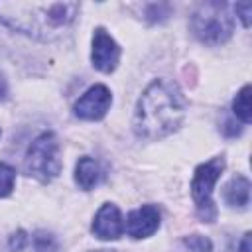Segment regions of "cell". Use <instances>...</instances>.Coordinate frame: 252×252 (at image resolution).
Masks as SVG:
<instances>
[{
  "label": "cell",
  "instance_id": "cell-5",
  "mask_svg": "<svg viewBox=\"0 0 252 252\" xmlns=\"http://www.w3.org/2000/svg\"><path fill=\"white\" fill-rule=\"evenodd\" d=\"M26 169L30 175L37 177L39 181H51L61 171L59 159V142L55 134L45 132L37 136L26 156Z\"/></svg>",
  "mask_w": 252,
  "mask_h": 252
},
{
  "label": "cell",
  "instance_id": "cell-16",
  "mask_svg": "<svg viewBox=\"0 0 252 252\" xmlns=\"http://www.w3.org/2000/svg\"><path fill=\"white\" fill-rule=\"evenodd\" d=\"M26 242H28V236H26L24 230L14 232V234L10 236V252H22L24 246H26Z\"/></svg>",
  "mask_w": 252,
  "mask_h": 252
},
{
  "label": "cell",
  "instance_id": "cell-2",
  "mask_svg": "<svg viewBox=\"0 0 252 252\" xmlns=\"http://www.w3.org/2000/svg\"><path fill=\"white\" fill-rule=\"evenodd\" d=\"M77 12V2H0V22L33 37L57 35Z\"/></svg>",
  "mask_w": 252,
  "mask_h": 252
},
{
  "label": "cell",
  "instance_id": "cell-4",
  "mask_svg": "<svg viewBox=\"0 0 252 252\" xmlns=\"http://www.w3.org/2000/svg\"><path fill=\"white\" fill-rule=\"evenodd\" d=\"M222 169H224V158H213L195 169V175L191 181V195L197 207V215L203 222H213L217 219L213 187L219 181Z\"/></svg>",
  "mask_w": 252,
  "mask_h": 252
},
{
  "label": "cell",
  "instance_id": "cell-15",
  "mask_svg": "<svg viewBox=\"0 0 252 252\" xmlns=\"http://www.w3.org/2000/svg\"><path fill=\"white\" fill-rule=\"evenodd\" d=\"M33 246L37 252H57V240L53 234L47 232H37L33 236Z\"/></svg>",
  "mask_w": 252,
  "mask_h": 252
},
{
  "label": "cell",
  "instance_id": "cell-20",
  "mask_svg": "<svg viewBox=\"0 0 252 252\" xmlns=\"http://www.w3.org/2000/svg\"><path fill=\"white\" fill-rule=\"evenodd\" d=\"M94 252H116V250H94Z\"/></svg>",
  "mask_w": 252,
  "mask_h": 252
},
{
  "label": "cell",
  "instance_id": "cell-1",
  "mask_svg": "<svg viewBox=\"0 0 252 252\" xmlns=\"http://www.w3.org/2000/svg\"><path fill=\"white\" fill-rule=\"evenodd\" d=\"M185 116V98L175 83L156 79L140 96L134 130L140 138L158 140L179 128Z\"/></svg>",
  "mask_w": 252,
  "mask_h": 252
},
{
  "label": "cell",
  "instance_id": "cell-9",
  "mask_svg": "<svg viewBox=\"0 0 252 252\" xmlns=\"http://www.w3.org/2000/svg\"><path fill=\"white\" fill-rule=\"evenodd\" d=\"M124 226H122V217L116 205L106 203L102 205L93 220V232L94 236H98L100 240H116L120 238Z\"/></svg>",
  "mask_w": 252,
  "mask_h": 252
},
{
  "label": "cell",
  "instance_id": "cell-11",
  "mask_svg": "<svg viewBox=\"0 0 252 252\" xmlns=\"http://www.w3.org/2000/svg\"><path fill=\"white\" fill-rule=\"evenodd\" d=\"M224 201L230 205V207H238V209H244L248 203H250V181L244 177V175H236L232 177L226 185H224Z\"/></svg>",
  "mask_w": 252,
  "mask_h": 252
},
{
  "label": "cell",
  "instance_id": "cell-12",
  "mask_svg": "<svg viewBox=\"0 0 252 252\" xmlns=\"http://www.w3.org/2000/svg\"><path fill=\"white\" fill-rule=\"evenodd\" d=\"M232 112H234V116L242 124H250V120H252V112H250V85H244L238 91V94H236V98L232 102Z\"/></svg>",
  "mask_w": 252,
  "mask_h": 252
},
{
  "label": "cell",
  "instance_id": "cell-6",
  "mask_svg": "<svg viewBox=\"0 0 252 252\" xmlns=\"http://www.w3.org/2000/svg\"><path fill=\"white\" fill-rule=\"evenodd\" d=\"M112 96L104 85H93L77 102H75V116L83 120H100L110 108Z\"/></svg>",
  "mask_w": 252,
  "mask_h": 252
},
{
  "label": "cell",
  "instance_id": "cell-19",
  "mask_svg": "<svg viewBox=\"0 0 252 252\" xmlns=\"http://www.w3.org/2000/svg\"><path fill=\"white\" fill-rule=\"evenodd\" d=\"M4 96H6V81H4V77L0 73V98H4Z\"/></svg>",
  "mask_w": 252,
  "mask_h": 252
},
{
  "label": "cell",
  "instance_id": "cell-17",
  "mask_svg": "<svg viewBox=\"0 0 252 252\" xmlns=\"http://www.w3.org/2000/svg\"><path fill=\"white\" fill-rule=\"evenodd\" d=\"M234 10H236V14L240 16L244 28H248V26H250V10H252V4H250V2H242V4H236Z\"/></svg>",
  "mask_w": 252,
  "mask_h": 252
},
{
  "label": "cell",
  "instance_id": "cell-14",
  "mask_svg": "<svg viewBox=\"0 0 252 252\" xmlns=\"http://www.w3.org/2000/svg\"><path fill=\"white\" fill-rule=\"evenodd\" d=\"M183 246L187 252H211L213 250V244L207 236H201V234H191V236H185L183 238Z\"/></svg>",
  "mask_w": 252,
  "mask_h": 252
},
{
  "label": "cell",
  "instance_id": "cell-7",
  "mask_svg": "<svg viewBox=\"0 0 252 252\" xmlns=\"http://www.w3.org/2000/svg\"><path fill=\"white\" fill-rule=\"evenodd\" d=\"M93 65L102 71V73H110L116 69L118 59H120V47L118 43L106 33V30L96 28L94 35H93V53H91Z\"/></svg>",
  "mask_w": 252,
  "mask_h": 252
},
{
  "label": "cell",
  "instance_id": "cell-10",
  "mask_svg": "<svg viewBox=\"0 0 252 252\" xmlns=\"http://www.w3.org/2000/svg\"><path fill=\"white\" fill-rule=\"evenodd\" d=\"M100 177H102V169H100V165H98L96 159L85 156V158H81V159L77 161V167H75V181L79 183L81 189H85V191L93 189V187L100 181Z\"/></svg>",
  "mask_w": 252,
  "mask_h": 252
},
{
  "label": "cell",
  "instance_id": "cell-3",
  "mask_svg": "<svg viewBox=\"0 0 252 252\" xmlns=\"http://www.w3.org/2000/svg\"><path fill=\"white\" fill-rule=\"evenodd\" d=\"M193 33L209 45L226 41L232 35V16L224 2H203L191 14Z\"/></svg>",
  "mask_w": 252,
  "mask_h": 252
},
{
  "label": "cell",
  "instance_id": "cell-18",
  "mask_svg": "<svg viewBox=\"0 0 252 252\" xmlns=\"http://www.w3.org/2000/svg\"><path fill=\"white\" fill-rule=\"evenodd\" d=\"M240 252H252V234L246 232L242 242H240Z\"/></svg>",
  "mask_w": 252,
  "mask_h": 252
},
{
  "label": "cell",
  "instance_id": "cell-13",
  "mask_svg": "<svg viewBox=\"0 0 252 252\" xmlns=\"http://www.w3.org/2000/svg\"><path fill=\"white\" fill-rule=\"evenodd\" d=\"M16 183V171L8 163H0V197H8Z\"/></svg>",
  "mask_w": 252,
  "mask_h": 252
},
{
  "label": "cell",
  "instance_id": "cell-8",
  "mask_svg": "<svg viewBox=\"0 0 252 252\" xmlns=\"http://www.w3.org/2000/svg\"><path fill=\"white\" fill-rule=\"evenodd\" d=\"M159 226V211L154 205L134 209L126 219V230L132 238H148Z\"/></svg>",
  "mask_w": 252,
  "mask_h": 252
}]
</instances>
